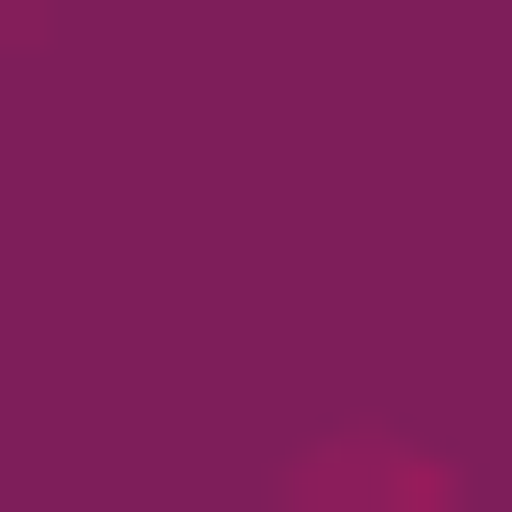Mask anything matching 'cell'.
<instances>
[{"instance_id": "6da1fadb", "label": "cell", "mask_w": 512, "mask_h": 512, "mask_svg": "<svg viewBox=\"0 0 512 512\" xmlns=\"http://www.w3.org/2000/svg\"><path fill=\"white\" fill-rule=\"evenodd\" d=\"M317 512H464V488H415V464H317Z\"/></svg>"}]
</instances>
